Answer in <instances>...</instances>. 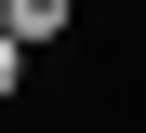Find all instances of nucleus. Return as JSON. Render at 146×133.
Here are the masks:
<instances>
[{"mask_svg":"<svg viewBox=\"0 0 146 133\" xmlns=\"http://www.w3.org/2000/svg\"><path fill=\"white\" fill-rule=\"evenodd\" d=\"M13 67H27V53H13V40H0V93H13Z\"/></svg>","mask_w":146,"mask_h":133,"instance_id":"nucleus-2","label":"nucleus"},{"mask_svg":"<svg viewBox=\"0 0 146 133\" xmlns=\"http://www.w3.org/2000/svg\"><path fill=\"white\" fill-rule=\"evenodd\" d=\"M53 27H66V0H0V40H13V53H40Z\"/></svg>","mask_w":146,"mask_h":133,"instance_id":"nucleus-1","label":"nucleus"}]
</instances>
